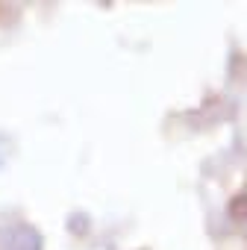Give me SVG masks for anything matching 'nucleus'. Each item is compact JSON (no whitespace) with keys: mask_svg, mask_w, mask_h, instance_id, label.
Listing matches in <instances>:
<instances>
[]
</instances>
